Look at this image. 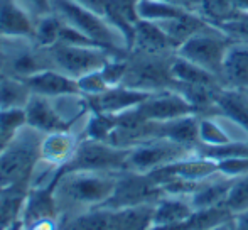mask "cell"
<instances>
[{"instance_id": "cell-1", "label": "cell", "mask_w": 248, "mask_h": 230, "mask_svg": "<svg viewBox=\"0 0 248 230\" xmlns=\"http://www.w3.org/2000/svg\"><path fill=\"white\" fill-rule=\"evenodd\" d=\"M122 173V171H120ZM118 173L100 171H59L54 184L56 205L59 207L95 208L111 197Z\"/></svg>"}, {"instance_id": "cell-2", "label": "cell", "mask_w": 248, "mask_h": 230, "mask_svg": "<svg viewBox=\"0 0 248 230\" xmlns=\"http://www.w3.org/2000/svg\"><path fill=\"white\" fill-rule=\"evenodd\" d=\"M43 132L24 125L10 144L0 152V188L27 186L41 159Z\"/></svg>"}, {"instance_id": "cell-3", "label": "cell", "mask_w": 248, "mask_h": 230, "mask_svg": "<svg viewBox=\"0 0 248 230\" xmlns=\"http://www.w3.org/2000/svg\"><path fill=\"white\" fill-rule=\"evenodd\" d=\"M52 10L69 24L78 29L98 46L117 54H128V44L120 31H117L105 16L81 7L73 0H52Z\"/></svg>"}, {"instance_id": "cell-4", "label": "cell", "mask_w": 248, "mask_h": 230, "mask_svg": "<svg viewBox=\"0 0 248 230\" xmlns=\"http://www.w3.org/2000/svg\"><path fill=\"white\" fill-rule=\"evenodd\" d=\"M174 56L176 54L160 56V54L130 51L127 56V71L122 85L147 93L169 90L174 83L170 75V65Z\"/></svg>"}, {"instance_id": "cell-5", "label": "cell", "mask_w": 248, "mask_h": 230, "mask_svg": "<svg viewBox=\"0 0 248 230\" xmlns=\"http://www.w3.org/2000/svg\"><path fill=\"white\" fill-rule=\"evenodd\" d=\"M130 149L117 148L110 142L81 139L76 148L75 156L68 164L59 171H100V173H120L125 171Z\"/></svg>"}, {"instance_id": "cell-6", "label": "cell", "mask_w": 248, "mask_h": 230, "mask_svg": "<svg viewBox=\"0 0 248 230\" xmlns=\"http://www.w3.org/2000/svg\"><path fill=\"white\" fill-rule=\"evenodd\" d=\"M52 68L59 69L64 75L78 80L92 71H98L113 56H127L117 54L98 46H71V44L58 43L47 48Z\"/></svg>"}, {"instance_id": "cell-7", "label": "cell", "mask_w": 248, "mask_h": 230, "mask_svg": "<svg viewBox=\"0 0 248 230\" xmlns=\"http://www.w3.org/2000/svg\"><path fill=\"white\" fill-rule=\"evenodd\" d=\"M193 154H196V148L179 144V142L164 137L150 139V141L137 144L130 149L125 171L150 173L154 169H159L170 163L179 161V159L189 158Z\"/></svg>"}, {"instance_id": "cell-8", "label": "cell", "mask_w": 248, "mask_h": 230, "mask_svg": "<svg viewBox=\"0 0 248 230\" xmlns=\"http://www.w3.org/2000/svg\"><path fill=\"white\" fill-rule=\"evenodd\" d=\"M232 43L233 41L226 37L219 31V27L213 26L209 31L199 33L191 39H187L184 44H181L177 48L176 54L208 69L209 73H213L221 80L223 59H225V54Z\"/></svg>"}, {"instance_id": "cell-9", "label": "cell", "mask_w": 248, "mask_h": 230, "mask_svg": "<svg viewBox=\"0 0 248 230\" xmlns=\"http://www.w3.org/2000/svg\"><path fill=\"white\" fill-rule=\"evenodd\" d=\"M164 197V190L147 173L122 171L118 173L117 184L111 197L100 207L103 208H125L145 203H157Z\"/></svg>"}, {"instance_id": "cell-10", "label": "cell", "mask_w": 248, "mask_h": 230, "mask_svg": "<svg viewBox=\"0 0 248 230\" xmlns=\"http://www.w3.org/2000/svg\"><path fill=\"white\" fill-rule=\"evenodd\" d=\"M135 110L142 118L155 122H167L174 120V118L187 117V115H196L193 105L172 88L152 93L145 102L135 107Z\"/></svg>"}, {"instance_id": "cell-11", "label": "cell", "mask_w": 248, "mask_h": 230, "mask_svg": "<svg viewBox=\"0 0 248 230\" xmlns=\"http://www.w3.org/2000/svg\"><path fill=\"white\" fill-rule=\"evenodd\" d=\"M150 95L152 93L130 88V86H125V85H117V86H110V88L105 90L103 93H100L96 97H86V100H88V105L92 112L118 115L139 107Z\"/></svg>"}, {"instance_id": "cell-12", "label": "cell", "mask_w": 248, "mask_h": 230, "mask_svg": "<svg viewBox=\"0 0 248 230\" xmlns=\"http://www.w3.org/2000/svg\"><path fill=\"white\" fill-rule=\"evenodd\" d=\"M36 17L17 0H0V37L32 39Z\"/></svg>"}, {"instance_id": "cell-13", "label": "cell", "mask_w": 248, "mask_h": 230, "mask_svg": "<svg viewBox=\"0 0 248 230\" xmlns=\"http://www.w3.org/2000/svg\"><path fill=\"white\" fill-rule=\"evenodd\" d=\"M26 124L43 134H51V132L59 131H71V125L61 117V114L56 110L54 102L49 97L36 95L32 93L31 100L27 102L26 109Z\"/></svg>"}, {"instance_id": "cell-14", "label": "cell", "mask_w": 248, "mask_h": 230, "mask_svg": "<svg viewBox=\"0 0 248 230\" xmlns=\"http://www.w3.org/2000/svg\"><path fill=\"white\" fill-rule=\"evenodd\" d=\"M26 82L32 93L49 97V99L79 93L78 82L54 68H47V69H43V71L34 73L29 78H26Z\"/></svg>"}, {"instance_id": "cell-15", "label": "cell", "mask_w": 248, "mask_h": 230, "mask_svg": "<svg viewBox=\"0 0 248 230\" xmlns=\"http://www.w3.org/2000/svg\"><path fill=\"white\" fill-rule=\"evenodd\" d=\"M79 141L73 131H59L44 134L41 141V161L62 168L75 156Z\"/></svg>"}, {"instance_id": "cell-16", "label": "cell", "mask_w": 248, "mask_h": 230, "mask_svg": "<svg viewBox=\"0 0 248 230\" xmlns=\"http://www.w3.org/2000/svg\"><path fill=\"white\" fill-rule=\"evenodd\" d=\"M130 51L147 54H160V56H170L176 54V48L169 41L167 34L157 22L150 20H139L135 26L134 34V46Z\"/></svg>"}, {"instance_id": "cell-17", "label": "cell", "mask_w": 248, "mask_h": 230, "mask_svg": "<svg viewBox=\"0 0 248 230\" xmlns=\"http://www.w3.org/2000/svg\"><path fill=\"white\" fill-rule=\"evenodd\" d=\"M221 82L226 88L248 90V43L230 44L223 59Z\"/></svg>"}, {"instance_id": "cell-18", "label": "cell", "mask_w": 248, "mask_h": 230, "mask_svg": "<svg viewBox=\"0 0 248 230\" xmlns=\"http://www.w3.org/2000/svg\"><path fill=\"white\" fill-rule=\"evenodd\" d=\"M164 29V33L167 34L169 41L172 43V46L177 48L181 44H184L187 39H191L193 36H196L199 33L209 31L215 24H211L209 20H206L201 14L198 12H184L181 16L174 17V19L164 20V22H157Z\"/></svg>"}, {"instance_id": "cell-19", "label": "cell", "mask_w": 248, "mask_h": 230, "mask_svg": "<svg viewBox=\"0 0 248 230\" xmlns=\"http://www.w3.org/2000/svg\"><path fill=\"white\" fill-rule=\"evenodd\" d=\"M105 17L115 29L120 31L128 44V51H130L134 46L135 26L140 20L139 0H108Z\"/></svg>"}, {"instance_id": "cell-20", "label": "cell", "mask_w": 248, "mask_h": 230, "mask_svg": "<svg viewBox=\"0 0 248 230\" xmlns=\"http://www.w3.org/2000/svg\"><path fill=\"white\" fill-rule=\"evenodd\" d=\"M235 178H228L221 173H215L199 183V186L189 195L191 205L194 210L219 207L225 203V198Z\"/></svg>"}, {"instance_id": "cell-21", "label": "cell", "mask_w": 248, "mask_h": 230, "mask_svg": "<svg viewBox=\"0 0 248 230\" xmlns=\"http://www.w3.org/2000/svg\"><path fill=\"white\" fill-rule=\"evenodd\" d=\"M56 214H58V205L54 198V188H29L20 217L24 229L31 227L39 220L54 218Z\"/></svg>"}, {"instance_id": "cell-22", "label": "cell", "mask_w": 248, "mask_h": 230, "mask_svg": "<svg viewBox=\"0 0 248 230\" xmlns=\"http://www.w3.org/2000/svg\"><path fill=\"white\" fill-rule=\"evenodd\" d=\"M189 197L164 195L154 207V227H170L186 222L194 214Z\"/></svg>"}, {"instance_id": "cell-23", "label": "cell", "mask_w": 248, "mask_h": 230, "mask_svg": "<svg viewBox=\"0 0 248 230\" xmlns=\"http://www.w3.org/2000/svg\"><path fill=\"white\" fill-rule=\"evenodd\" d=\"M154 207H155V203L115 208V210L110 208V230H150L154 227Z\"/></svg>"}, {"instance_id": "cell-24", "label": "cell", "mask_w": 248, "mask_h": 230, "mask_svg": "<svg viewBox=\"0 0 248 230\" xmlns=\"http://www.w3.org/2000/svg\"><path fill=\"white\" fill-rule=\"evenodd\" d=\"M215 102L219 114L240 122L248 129V93L238 88H221L216 92Z\"/></svg>"}, {"instance_id": "cell-25", "label": "cell", "mask_w": 248, "mask_h": 230, "mask_svg": "<svg viewBox=\"0 0 248 230\" xmlns=\"http://www.w3.org/2000/svg\"><path fill=\"white\" fill-rule=\"evenodd\" d=\"M170 75H172L174 82L179 83H189V85H204V86H223L221 80L216 75L209 73L208 69L201 68V66L194 65V63L187 61V59L181 56L172 58V65H170Z\"/></svg>"}, {"instance_id": "cell-26", "label": "cell", "mask_w": 248, "mask_h": 230, "mask_svg": "<svg viewBox=\"0 0 248 230\" xmlns=\"http://www.w3.org/2000/svg\"><path fill=\"white\" fill-rule=\"evenodd\" d=\"M29 193L27 186H9L0 193V230H9L22 217L26 198Z\"/></svg>"}, {"instance_id": "cell-27", "label": "cell", "mask_w": 248, "mask_h": 230, "mask_svg": "<svg viewBox=\"0 0 248 230\" xmlns=\"http://www.w3.org/2000/svg\"><path fill=\"white\" fill-rule=\"evenodd\" d=\"M32 97L26 80L7 76L0 80V110H24Z\"/></svg>"}, {"instance_id": "cell-28", "label": "cell", "mask_w": 248, "mask_h": 230, "mask_svg": "<svg viewBox=\"0 0 248 230\" xmlns=\"http://www.w3.org/2000/svg\"><path fill=\"white\" fill-rule=\"evenodd\" d=\"M64 20L52 10V12L41 16L36 19V26H34L32 41L41 48H52L54 44L59 43V36H61V29Z\"/></svg>"}, {"instance_id": "cell-29", "label": "cell", "mask_w": 248, "mask_h": 230, "mask_svg": "<svg viewBox=\"0 0 248 230\" xmlns=\"http://www.w3.org/2000/svg\"><path fill=\"white\" fill-rule=\"evenodd\" d=\"M111 210L103 207L90 208L86 214L78 215L68 224L66 230H110Z\"/></svg>"}, {"instance_id": "cell-30", "label": "cell", "mask_w": 248, "mask_h": 230, "mask_svg": "<svg viewBox=\"0 0 248 230\" xmlns=\"http://www.w3.org/2000/svg\"><path fill=\"white\" fill-rule=\"evenodd\" d=\"M187 12L176 5H170L162 0H139V16L142 20L150 22H164V20L174 19L181 14Z\"/></svg>"}, {"instance_id": "cell-31", "label": "cell", "mask_w": 248, "mask_h": 230, "mask_svg": "<svg viewBox=\"0 0 248 230\" xmlns=\"http://www.w3.org/2000/svg\"><path fill=\"white\" fill-rule=\"evenodd\" d=\"M199 118V144L204 146H221L233 142L228 134L223 129L218 114L215 115H202Z\"/></svg>"}, {"instance_id": "cell-32", "label": "cell", "mask_w": 248, "mask_h": 230, "mask_svg": "<svg viewBox=\"0 0 248 230\" xmlns=\"http://www.w3.org/2000/svg\"><path fill=\"white\" fill-rule=\"evenodd\" d=\"M238 12L242 10L236 5V0H204L199 10V14L215 26L235 17Z\"/></svg>"}, {"instance_id": "cell-33", "label": "cell", "mask_w": 248, "mask_h": 230, "mask_svg": "<svg viewBox=\"0 0 248 230\" xmlns=\"http://www.w3.org/2000/svg\"><path fill=\"white\" fill-rule=\"evenodd\" d=\"M223 205L228 208L233 217L245 214L248 210V174L233 180Z\"/></svg>"}, {"instance_id": "cell-34", "label": "cell", "mask_w": 248, "mask_h": 230, "mask_svg": "<svg viewBox=\"0 0 248 230\" xmlns=\"http://www.w3.org/2000/svg\"><path fill=\"white\" fill-rule=\"evenodd\" d=\"M24 125H26L24 110H0V152L10 144V141Z\"/></svg>"}, {"instance_id": "cell-35", "label": "cell", "mask_w": 248, "mask_h": 230, "mask_svg": "<svg viewBox=\"0 0 248 230\" xmlns=\"http://www.w3.org/2000/svg\"><path fill=\"white\" fill-rule=\"evenodd\" d=\"M216 27H219V31L235 43H248V12L242 10Z\"/></svg>"}, {"instance_id": "cell-36", "label": "cell", "mask_w": 248, "mask_h": 230, "mask_svg": "<svg viewBox=\"0 0 248 230\" xmlns=\"http://www.w3.org/2000/svg\"><path fill=\"white\" fill-rule=\"evenodd\" d=\"M76 82H78L79 93L85 97H96V95H100V93H103L105 90L110 88L107 80H105L103 73H101V69L88 73V75L78 78Z\"/></svg>"}, {"instance_id": "cell-37", "label": "cell", "mask_w": 248, "mask_h": 230, "mask_svg": "<svg viewBox=\"0 0 248 230\" xmlns=\"http://www.w3.org/2000/svg\"><path fill=\"white\" fill-rule=\"evenodd\" d=\"M218 173L228 178H240L243 174H248V156L218 161Z\"/></svg>"}, {"instance_id": "cell-38", "label": "cell", "mask_w": 248, "mask_h": 230, "mask_svg": "<svg viewBox=\"0 0 248 230\" xmlns=\"http://www.w3.org/2000/svg\"><path fill=\"white\" fill-rule=\"evenodd\" d=\"M17 2L22 3L36 19L52 12V0H17Z\"/></svg>"}, {"instance_id": "cell-39", "label": "cell", "mask_w": 248, "mask_h": 230, "mask_svg": "<svg viewBox=\"0 0 248 230\" xmlns=\"http://www.w3.org/2000/svg\"><path fill=\"white\" fill-rule=\"evenodd\" d=\"M162 2H167V3H170V5H176V7H179V9L187 10V12L199 14L204 0H162Z\"/></svg>"}, {"instance_id": "cell-40", "label": "cell", "mask_w": 248, "mask_h": 230, "mask_svg": "<svg viewBox=\"0 0 248 230\" xmlns=\"http://www.w3.org/2000/svg\"><path fill=\"white\" fill-rule=\"evenodd\" d=\"M73 2L79 3V5L85 7V9H88V10H93V12L105 16L108 0H73Z\"/></svg>"}, {"instance_id": "cell-41", "label": "cell", "mask_w": 248, "mask_h": 230, "mask_svg": "<svg viewBox=\"0 0 248 230\" xmlns=\"http://www.w3.org/2000/svg\"><path fill=\"white\" fill-rule=\"evenodd\" d=\"M27 230H54V218H46V220H39L32 224Z\"/></svg>"}, {"instance_id": "cell-42", "label": "cell", "mask_w": 248, "mask_h": 230, "mask_svg": "<svg viewBox=\"0 0 248 230\" xmlns=\"http://www.w3.org/2000/svg\"><path fill=\"white\" fill-rule=\"evenodd\" d=\"M208 230H236L235 217L230 218V220L221 222V224H218V225H213V227H211V229H208Z\"/></svg>"}, {"instance_id": "cell-43", "label": "cell", "mask_w": 248, "mask_h": 230, "mask_svg": "<svg viewBox=\"0 0 248 230\" xmlns=\"http://www.w3.org/2000/svg\"><path fill=\"white\" fill-rule=\"evenodd\" d=\"M9 76V68H7V59H5V54L3 51L0 49V80L7 78Z\"/></svg>"}, {"instance_id": "cell-44", "label": "cell", "mask_w": 248, "mask_h": 230, "mask_svg": "<svg viewBox=\"0 0 248 230\" xmlns=\"http://www.w3.org/2000/svg\"><path fill=\"white\" fill-rule=\"evenodd\" d=\"M236 5H238L240 10H243V12H248V0H236Z\"/></svg>"}, {"instance_id": "cell-45", "label": "cell", "mask_w": 248, "mask_h": 230, "mask_svg": "<svg viewBox=\"0 0 248 230\" xmlns=\"http://www.w3.org/2000/svg\"><path fill=\"white\" fill-rule=\"evenodd\" d=\"M2 190H3V188H0V193H2Z\"/></svg>"}, {"instance_id": "cell-46", "label": "cell", "mask_w": 248, "mask_h": 230, "mask_svg": "<svg viewBox=\"0 0 248 230\" xmlns=\"http://www.w3.org/2000/svg\"><path fill=\"white\" fill-rule=\"evenodd\" d=\"M245 92H247V93H248V90H245Z\"/></svg>"}]
</instances>
